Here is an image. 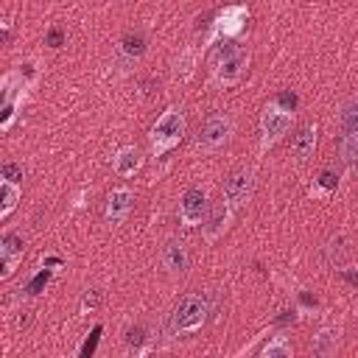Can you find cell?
Masks as SVG:
<instances>
[{"instance_id": "44dd1931", "label": "cell", "mask_w": 358, "mask_h": 358, "mask_svg": "<svg viewBox=\"0 0 358 358\" xmlns=\"http://www.w3.org/2000/svg\"><path fill=\"white\" fill-rule=\"evenodd\" d=\"M196 50L193 48H185L182 53H179V59H176V64H173V73L176 76H182V78H187L190 73H193V67H196Z\"/></svg>"}, {"instance_id": "e0dca14e", "label": "cell", "mask_w": 358, "mask_h": 358, "mask_svg": "<svg viewBox=\"0 0 358 358\" xmlns=\"http://www.w3.org/2000/svg\"><path fill=\"white\" fill-rule=\"evenodd\" d=\"M338 338H341V330L338 327H322L316 336H313V352L316 355H333L336 350H338Z\"/></svg>"}, {"instance_id": "4fadbf2b", "label": "cell", "mask_w": 358, "mask_h": 358, "mask_svg": "<svg viewBox=\"0 0 358 358\" xmlns=\"http://www.w3.org/2000/svg\"><path fill=\"white\" fill-rule=\"evenodd\" d=\"M232 218H235V210H232L229 204L221 201V204L207 215V221L201 224V235H204V241H207V243H215V241L229 229Z\"/></svg>"}, {"instance_id": "7402d4cb", "label": "cell", "mask_w": 358, "mask_h": 358, "mask_svg": "<svg viewBox=\"0 0 358 358\" xmlns=\"http://www.w3.org/2000/svg\"><path fill=\"white\" fill-rule=\"evenodd\" d=\"M322 185H324L327 190H333V187H336V182H333V176H330V171H324V173H322Z\"/></svg>"}, {"instance_id": "ac0fdd59", "label": "cell", "mask_w": 358, "mask_h": 358, "mask_svg": "<svg viewBox=\"0 0 358 358\" xmlns=\"http://www.w3.org/2000/svg\"><path fill=\"white\" fill-rule=\"evenodd\" d=\"M338 157L344 162L347 171H358V131L352 134H341V143H338Z\"/></svg>"}, {"instance_id": "52a82bcc", "label": "cell", "mask_w": 358, "mask_h": 358, "mask_svg": "<svg viewBox=\"0 0 358 358\" xmlns=\"http://www.w3.org/2000/svg\"><path fill=\"white\" fill-rule=\"evenodd\" d=\"M221 196H224L221 201H224V204H229L235 213H238L241 207H246V204L252 201V196H255V171H252V168H246V165L235 168V171L224 179Z\"/></svg>"}, {"instance_id": "9c48e42d", "label": "cell", "mask_w": 358, "mask_h": 358, "mask_svg": "<svg viewBox=\"0 0 358 358\" xmlns=\"http://www.w3.org/2000/svg\"><path fill=\"white\" fill-rule=\"evenodd\" d=\"M210 215V196L204 187H187L179 199V221L182 227H199Z\"/></svg>"}, {"instance_id": "30bf717a", "label": "cell", "mask_w": 358, "mask_h": 358, "mask_svg": "<svg viewBox=\"0 0 358 358\" xmlns=\"http://www.w3.org/2000/svg\"><path fill=\"white\" fill-rule=\"evenodd\" d=\"M131 207H134V190H129V187H115V190L106 196V210H103L106 224H109V227H120V224L129 218Z\"/></svg>"}, {"instance_id": "9a60e30c", "label": "cell", "mask_w": 358, "mask_h": 358, "mask_svg": "<svg viewBox=\"0 0 358 358\" xmlns=\"http://www.w3.org/2000/svg\"><path fill=\"white\" fill-rule=\"evenodd\" d=\"M316 140H319V126L316 123H305L296 134H294V143H291V154L296 162H305L313 157L316 151Z\"/></svg>"}, {"instance_id": "2e32d148", "label": "cell", "mask_w": 358, "mask_h": 358, "mask_svg": "<svg viewBox=\"0 0 358 358\" xmlns=\"http://www.w3.org/2000/svg\"><path fill=\"white\" fill-rule=\"evenodd\" d=\"M20 199H22V187H20L14 179L3 176V179H0V221H6V218L17 210Z\"/></svg>"}, {"instance_id": "5b68a950", "label": "cell", "mask_w": 358, "mask_h": 358, "mask_svg": "<svg viewBox=\"0 0 358 358\" xmlns=\"http://www.w3.org/2000/svg\"><path fill=\"white\" fill-rule=\"evenodd\" d=\"M249 59H252L249 48H229V50H224L213 62V67H210V81L215 87H232V84H238L243 78L246 67H249Z\"/></svg>"}, {"instance_id": "d6986e66", "label": "cell", "mask_w": 358, "mask_h": 358, "mask_svg": "<svg viewBox=\"0 0 358 358\" xmlns=\"http://www.w3.org/2000/svg\"><path fill=\"white\" fill-rule=\"evenodd\" d=\"M338 123H341V131H344V134L358 131V95H352V98L341 106V117H338Z\"/></svg>"}, {"instance_id": "ffe728a7", "label": "cell", "mask_w": 358, "mask_h": 358, "mask_svg": "<svg viewBox=\"0 0 358 358\" xmlns=\"http://www.w3.org/2000/svg\"><path fill=\"white\" fill-rule=\"evenodd\" d=\"M260 355H263V358H291V355H294V347H291V341H288L285 336H274V338L260 350Z\"/></svg>"}, {"instance_id": "5bb4252c", "label": "cell", "mask_w": 358, "mask_h": 358, "mask_svg": "<svg viewBox=\"0 0 358 358\" xmlns=\"http://www.w3.org/2000/svg\"><path fill=\"white\" fill-rule=\"evenodd\" d=\"M140 165H143V154H140L137 145H120V148L115 151V157H112V171H115L120 179L134 176V173L140 171Z\"/></svg>"}, {"instance_id": "3957f363", "label": "cell", "mask_w": 358, "mask_h": 358, "mask_svg": "<svg viewBox=\"0 0 358 358\" xmlns=\"http://www.w3.org/2000/svg\"><path fill=\"white\" fill-rule=\"evenodd\" d=\"M246 20H249V8L246 6H224L210 22V34H207L201 50L215 45V42H229V39L241 36L243 28H246Z\"/></svg>"}, {"instance_id": "6da1fadb", "label": "cell", "mask_w": 358, "mask_h": 358, "mask_svg": "<svg viewBox=\"0 0 358 358\" xmlns=\"http://www.w3.org/2000/svg\"><path fill=\"white\" fill-rule=\"evenodd\" d=\"M185 129H187V120H185L182 106H168L165 112H159V117L154 120V126H151V131H148L151 157L159 159V157H165L168 151H173V148L182 143Z\"/></svg>"}, {"instance_id": "7a4b0ae2", "label": "cell", "mask_w": 358, "mask_h": 358, "mask_svg": "<svg viewBox=\"0 0 358 358\" xmlns=\"http://www.w3.org/2000/svg\"><path fill=\"white\" fill-rule=\"evenodd\" d=\"M210 316V302L201 294H185L173 313H171V333L173 336H185V333H196Z\"/></svg>"}, {"instance_id": "8fae6325", "label": "cell", "mask_w": 358, "mask_h": 358, "mask_svg": "<svg viewBox=\"0 0 358 358\" xmlns=\"http://www.w3.org/2000/svg\"><path fill=\"white\" fill-rule=\"evenodd\" d=\"M159 263L171 271V274H185L187 266H190V249L185 241L179 238H168L159 249Z\"/></svg>"}, {"instance_id": "8992f818", "label": "cell", "mask_w": 358, "mask_h": 358, "mask_svg": "<svg viewBox=\"0 0 358 358\" xmlns=\"http://www.w3.org/2000/svg\"><path fill=\"white\" fill-rule=\"evenodd\" d=\"M28 92V81L22 78L20 70H8L0 81V95H3V106H0V129L8 131L20 115V106L25 101Z\"/></svg>"}, {"instance_id": "7c38bea8", "label": "cell", "mask_w": 358, "mask_h": 358, "mask_svg": "<svg viewBox=\"0 0 358 358\" xmlns=\"http://www.w3.org/2000/svg\"><path fill=\"white\" fill-rule=\"evenodd\" d=\"M22 263V238L8 232L0 241V280H8Z\"/></svg>"}, {"instance_id": "277c9868", "label": "cell", "mask_w": 358, "mask_h": 358, "mask_svg": "<svg viewBox=\"0 0 358 358\" xmlns=\"http://www.w3.org/2000/svg\"><path fill=\"white\" fill-rule=\"evenodd\" d=\"M294 123V112L288 106H282L280 101L266 103L263 115H260V151H268L271 145H277Z\"/></svg>"}, {"instance_id": "ba28073f", "label": "cell", "mask_w": 358, "mask_h": 358, "mask_svg": "<svg viewBox=\"0 0 358 358\" xmlns=\"http://www.w3.org/2000/svg\"><path fill=\"white\" fill-rule=\"evenodd\" d=\"M232 131H235V120H232L227 112H215V115L204 117L196 143H199V148H204V151H218V148H224V145L229 143Z\"/></svg>"}]
</instances>
